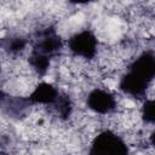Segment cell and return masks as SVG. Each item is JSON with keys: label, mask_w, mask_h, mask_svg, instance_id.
<instances>
[{"label": "cell", "mask_w": 155, "mask_h": 155, "mask_svg": "<svg viewBox=\"0 0 155 155\" xmlns=\"http://www.w3.org/2000/svg\"><path fill=\"white\" fill-rule=\"evenodd\" d=\"M130 148L125 139L111 130L101 131L91 142L90 155H126Z\"/></svg>", "instance_id": "cell-1"}, {"label": "cell", "mask_w": 155, "mask_h": 155, "mask_svg": "<svg viewBox=\"0 0 155 155\" xmlns=\"http://www.w3.org/2000/svg\"><path fill=\"white\" fill-rule=\"evenodd\" d=\"M67 46L73 56L92 61L98 52V40L92 30L84 29L73 34L68 41Z\"/></svg>", "instance_id": "cell-2"}, {"label": "cell", "mask_w": 155, "mask_h": 155, "mask_svg": "<svg viewBox=\"0 0 155 155\" xmlns=\"http://www.w3.org/2000/svg\"><path fill=\"white\" fill-rule=\"evenodd\" d=\"M62 48H63V40L53 27L47 25L36 31L31 51L47 56L52 59L59 54Z\"/></svg>", "instance_id": "cell-3"}, {"label": "cell", "mask_w": 155, "mask_h": 155, "mask_svg": "<svg viewBox=\"0 0 155 155\" xmlns=\"http://www.w3.org/2000/svg\"><path fill=\"white\" fill-rule=\"evenodd\" d=\"M86 105L91 111L96 114L107 115L116 110L117 102L111 92L96 87L88 92L86 97Z\"/></svg>", "instance_id": "cell-4"}, {"label": "cell", "mask_w": 155, "mask_h": 155, "mask_svg": "<svg viewBox=\"0 0 155 155\" xmlns=\"http://www.w3.org/2000/svg\"><path fill=\"white\" fill-rule=\"evenodd\" d=\"M127 71L151 85L155 80V52L150 50L142 52L136 59L132 61Z\"/></svg>", "instance_id": "cell-5"}, {"label": "cell", "mask_w": 155, "mask_h": 155, "mask_svg": "<svg viewBox=\"0 0 155 155\" xmlns=\"http://www.w3.org/2000/svg\"><path fill=\"white\" fill-rule=\"evenodd\" d=\"M1 110L4 114L12 119H19L27 114L31 103L29 102L28 97L21 96H11L6 94L4 91L1 92Z\"/></svg>", "instance_id": "cell-6"}, {"label": "cell", "mask_w": 155, "mask_h": 155, "mask_svg": "<svg viewBox=\"0 0 155 155\" xmlns=\"http://www.w3.org/2000/svg\"><path fill=\"white\" fill-rule=\"evenodd\" d=\"M149 87H150L149 84L138 79L137 76H134L133 74H131L127 70L121 76V79L119 81L120 91L122 93H125V94H127L132 98H137V99H140V98L145 97Z\"/></svg>", "instance_id": "cell-7"}, {"label": "cell", "mask_w": 155, "mask_h": 155, "mask_svg": "<svg viewBox=\"0 0 155 155\" xmlns=\"http://www.w3.org/2000/svg\"><path fill=\"white\" fill-rule=\"evenodd\" d=\"M59 91L50 82H40L35 86L31 93L28 96L31 105H47L51 107L58 98Z\"/></svg>", "instance_id": "cell-8"}, {"label": "cell", "mask_w": 155, "mask_h": 155, "mask_svg": "<svg viewBox=\"0 0 155 155\" xmlns=\"http://www.w3.org/2000/svg\"><path fill=\"white\" fill-rule=\"evenodd\" d=\"M27 45H28V40L24 36L17 35V34L7 35V36L2 38V40H1V47H2L4 52L6 54L13 56V57L23 53Z\"/></svg>", "instance_id": "cell-9"}, {"label": "cell", "mask_w": 155, "mask_h": 155, "mask_svg": "<svg viewBox=\"0 0 155 155\" xmlns=\"http://www.w3.org/2000/svg\"><path fill=\"white\" fill-rule=\"evenodd\" d=\"M50 108L52 109L53 114L61 120H67L73 114V102L68 94L62 92L59 93L57 101Z\"/></svg>", "instance_id": "cell-10"}, {"label": "cell", "mask_w": 155, "mask_h": 155, "mask_svg": "<svg viewBox=\"0 0 155 155\" xmlns=\"http://www.w3.org/2000/svg\"><path fill=\"white\" fill-rule=\"evenodd\" d=\"M51 58L44 54H40L38 52L30 51L29 58H28V63L30 65V68L38 74V75H45L51 65Z\"/></svg>", "instance_id": "cell-11"}, {"label": "cell", "mask_w": 155, "mask_h": 155, "mask_svg": "<svg viewBox=\"0 0 155 155\" xmlns=\"http://www.w3.org/2000/svg\"><path fill=\"white\" fill-rule=\"evenodd\" d=\"M140 119L144 124L155 125V98L145 99L140 108Z\"/></svg>", "instance_id": "cell-12"}, {"label": "cell", "mask_w": 155, "mask_h": 155, "mask_svg": "<svg viewBox=\"0 0 155 155\" xmlns=\"http://www.w3.org/2000/svg\"><path fill=\"white\" fill-rule=\"evenodd\" d=\"M92 0H68V2L73 4V5H86L88 2H91Z\"/></svg>", "instance_id": "cell-13"}, {"label": "cell", "mask_w": 155, "mask_h": 155, "mask_svg": "<svg viewBox=\"0 0 155 155\" xmlns=\"http://www.w3.org/2000/svg\"><path fill=\"white\" fill-rule=\"evenodd\" d=\"M149 143L155 148V130L150 133V136H149Z\"/></svg>", "instance_id": "cell-14"}]
</instances>
